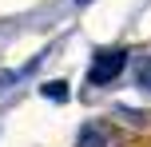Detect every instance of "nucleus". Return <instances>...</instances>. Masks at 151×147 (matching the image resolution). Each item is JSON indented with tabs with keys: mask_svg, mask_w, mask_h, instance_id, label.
Here are the masks:
<instances>
[{
	"mask_svg": "<svg viewBox=\"0 0 151 147\" xmlns=\"http://www.w3.org/2000/svg\"><path fill=\"white\" fill-rule=\"evenodd\" d=\"M76 4H80V8H83V4H91V0H76Z\"/></svg>",
	"mask_w": 151,
	"mask_h": 147,
	"instance_id": "obj_6",
	"label": "nucleus"
},
{
	"mask_svg": "<svg viewBox=\"0 0 151 147\" xmlns=\"http://www.w3.org/2000/svg\"><path fill=\"white\" fill-rule=\"evenodd\" d=\"M12 80H16V72H0V92H4V87H12Z\"/></svg>",
	"mask_w": 151,
	"mask_h": 147,
	"instance_id": "obj_5",
	"label": "nucleus"
},
{
	"mask_svg": "<svg viewBox=\"0 0 151 147\" xmlns=\"http://www.w3.org/2000/svg\"><path fill=\"white\" fill-rule=\"evenodd\" d=\"M123 68H127V52H123V48H104V52H96V60H91V68H88V84L104 87V84H111V80H119Z\"/></svg>",
	"mask_w": 151,
	"mask_h": 147,
	"instance_id": "obj_1",
	"label": "nucleus"
},
{
	"mask_svg": "<svg viewBox=\"0 0 151 147\" xmlns=\"http://www.w3.org/2000/svg\"><path fill=\"white\" fill-rule=\"evenodd\" d=\"M76 143L80 147H115V135H111V127H104V123H83Z\"/></svg>",
	"mask_w": 151,
	"mask_h": 147,
	"instance_id": "obj_2",
	"label": "nucleus"
},
{
	"mask_svg": "<svg viewBox=\"0 0 151 147\" xmlns=\"http://www.w3.org/2000/svg\"><path fill=\"white\" fill-rule=\"evenodd\" d=\"M135 80H139V87H151V56L135 60Z\"/></svg>",
	"mask_w": 151,
	"mask_h": 147,
	"instance_id": "obj_4",
	"label": "nucleus"
},
{
	"mask_svg": "<svg viewBox=\"0 0 151 147\" xmlns=\"http://www.w3.org/2000/svg\"><path fill=\"white\" fill-rule=\"evenodd\" d=\"M40 95L52 100V103H64L68 100V84H64V80H48V84H40Z\"/></svg>",
	"mask_w": 151,
	"mask_h": 147,
	"instance_id": "obj_3",
	"label": "nucleus"
}]
</instances>
